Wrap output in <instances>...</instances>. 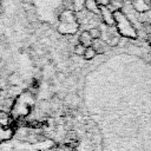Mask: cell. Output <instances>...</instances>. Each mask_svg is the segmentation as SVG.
<instances>
[{
    "instance_id": "6da1fadb",
    "label": "cell",
    "mask_w": 151,
    "mask_h": 151,
    "mask_svg": "<svg viewBox=\"0 0 151 151\" xmlns=\"http://www.w3.org/2000/svg\"><path fill=\"white\" fill-rule=\"evenodd\" d=\"M83 101L101 151H151V58L106 57L86 74Z\"/></svg>"
},
{
    "instance_id": "7a4b0ae2",
    "label": "cell",
    "mask_w": 151,
    "mask_h": 151,
    "mask_svg": "<svg viewBox=\"0 0 151 151\" xmlns=\"http://www.w3.org/2000/svg\"><path fill=\"white\" fill-rule=\"evenodd\" d=\"M63 0H34L33 5L40 20L53 24L58 21L59 14L65 9L63 8Z\"/></svg>"
},
{
    "instance_id": "3957f363",
    "label": "cell",
    "mask_w": 151,
    "mask_h": 151,
    "mask_svg": "<svg viewBox=\"0 0 151 151\" xmlns=\"http://www.w3.org/2000/svg\"><path fill=\"white\" fill-rule=\"evenodd\" d=\"M79 29V21L72 9H64L58 17V32L63 35H73Z\"/></svg>"
},
{
    "instance_id": "277c9868",
    "label": "cell",
    "mask_w": 151,
    "mask_h": 151,
    "mask_svg": "<svg viewBox=\"0 0 151 151\" xmlns=\"http://www.w3.org/2000/svg\"><path fill=\"white\" fill-rule=\"evenodd\" d=\"M113 13V19H114V25L117 27L118 34L124 38L129 39H137L138 33L137 29L134 28L133 24L129 19V17L122 11V9H116L112 11Z\"/></svg>"
},
{
    "instance_id": "5b68a950",
    "label": "cell",
    "mask_w": 151,
    "mask_h": 151,
    "mask_svg": "<svg viewBox=\"0 0 151 151\" xmlns=\"http://www.w3.org/2000/svg\"><path fill=\"white\" fill-rule=\"evenodd\" d=\"M132 8L137 12V13H146V12H151V5H149L146 2V0H130Z\"/></svg>"
},
{
    "instance_id": "8992f818",
    "label": "cell",
    "mask_w": 151,
    "mask_h": 151,
    "mask_svg": "<svg viewBox=\"0 0 151 151\" xmlns=\"http://www.w3.org/2000/svg\"><path fill=\"white\" fill-rule=\"evenodd\" d=\"M100 11V17L103 19V21L107 25V26H113L114 25V19H113V13L109 7H99Z\"/></svg>"
},
{
    "instance_id": "52a82bcc",
    "label": "cell",
    "mask_w": 151,
    "mask_h": 151,
    "mask_svg": "<svg viewBox=\"0 0 151 151\" xmlns=\"http://www.w3.org/2000/svg\"><path fill=\"white\" fill-rule=\"evenodd\" d=\"M78 40H79V44H80L81 46H84L85 48L91 47L92 44H93V40H92V38H91L88 31H83V32L79 34Z\"/></svg>"
},
{
    "instance_id": "ba28073f",
    "label": "cell",
    "mask_w": 151,
    "mask_h": 151,
    "mask_svg": "<svg viewBox=\"0 0 151 151\" xmlns=\"http://www.w3.org/2000/svg\"><path fill=\"white\" fill-rule=\"evenodd\" d=\"M85 8H86L90 13H93V14H96V15H99V14H100L99 6L97 5L96 0H85Z\"/></svg>"
},
{
    "instance_id": "9c48e42d",
    "label": "cell",
    "mask_w": 151,
    "mask_h": 151,
    "mask_svg": "<svg viewBox=\"0 0 151 151\" xmlns=\"http://www.w3.org/2000/svg\"><path fill=\"white\" fill-rule=\"evenodd\" d=\"M85 8V0H72V11L81 12Z\"/></svg>"
},
{
    "instance_id": "30bf717a",
    "label": "cell",
    "mask_w": 151,
    "mask_h": 151,
    "mask_svg": "<svg viewBox=\"0 0 151 151\" xmlns=\"http://www.w3.org/2000/svg\"><path fill=\"white\" fill-rule=\"evenodd\" d=\"M96 55H97V52H96V50L91 46V47L85 48V52H84V54H83V58H84L85 60H92V59H94Z\"/></svg>"
},
{
    "instance_id": "8fae6325",
    "label": "cell",
    "mask_w": 151,
    "mask_h": 151,
    "mask_svg": "<svg viewBox=\"0 0 151 151\" xmlns=\"http://www.w3.org/2000/svg\"><path fill=\"white\" fill-rule=\"evenodd\" d=\"M88 33H90L92 40H99V38H100V35H101V31H100V28H98V27H92V28H90Z\"/></svg>"
},
{
    "instance_id": "7c38bea8",
    "label": "cell",
    "mask_w": 151,
    "mask_h": 151,
    "mask_svg": "<svg viewBox=\"0 0 151 151\" xmlns=\"http://www.w3.org/2000/svg\"><path fill=\"white\" fill-rule=\"evenodd\" d=\"M119 39H120L119 35H110L107 41H106V44H107L109 47H116L119 44Z\"/></svg>"
},
{
    "instance_id": "4fadbf2b",
    "label": "cell",
    "mask_w": 151,
    "mask_h": 151,
    "mask_svg": "<svg viewBox=\"0 0 151 151\" xmlns=\"http://www.w3.org/2000/svg\"><path fill=\"white\" fill-rule=\"evenodd\" d=\"M73 52H74V54L83 57V54H84V52H85V47H84V46H81L80 44H77V45L74 46V50H73Z\"/></svg>"
},
{
    "instance_id": "5bb4252c",
    "label": "cell",
    "mask_w": 151,
    "mask_h": 151,
    "mask_svg": "<svg viewBox=\"0 0 151 151\" xmlns=\"http://www.w3.org/2000/svg\"><path fill=\"white\" fill-rule=\"evenodd\" d=\"M96 2L99 7H109V5L111 4V0H96Z\"/></svg>"
}]
</instances>
